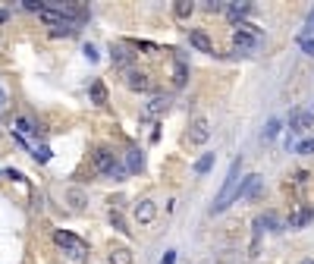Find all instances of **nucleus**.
Instances as JSON below:
<instances>
[{"instance_id": "obj_22", "label": "nucleus", "mask_w": 314, "mask_h": 264, "mask_svg": "<svg viewBox=\"0 0 314 264\" xmlns=\"http://www.w3.org/2000/svg\"><path fill=\"white\" fill-rule=\"evenodd\" d=\"M276 136H280V120H270L264 129V139H276Z\"/></svg>"}, {"instance_id": "obj_2", "label": "nucleus", "mask_w": 314, "mask_h": 264, "mask_svg": "<svg viewBox=\"0 0 314 264\" xmlns=\"http://www.w3.org/2000/svg\"><path fill=\"white\" fill-rule=\"evenodd\" d=\"M53 242H57V245H60V249H63L72 261H82V258L88 255V245H85L79 236L66 233V230H53Z\"/></svg>"}, {"instance_id": "obj_33", "label": "nucleus", "mask_w": 314, "mask_h": 264, "mask_svg": "<svg viewBox=\"0 0 314 264\" xmlns=\"http://www.w3.org/2000/svg\"><path fill=\"white\" fill-rule=\"evenodd\" d=\"M311 29H314V13H311Z\"/></svg>"}, {"instance_id": "obj_23", "label": "nucleus", "mask_w": 314, "mask_h": 264, "mask_svg": "<svg viewBox=\"0 0 314 264\" xmlns=\"http://www.w3.org/2000/svg\"><path fill=\"white\" fill-rule=\"evenodd\" d=\"M205 10H208V13H226V4H220V0H208Z\"/></svg>"}, {"instance_id": "obj_28", "label": "nucleus", "mask_w": 314, "mask_h": 264, "mask_svg": "<svg viewBox=\"0 0 314 264\" xmlns=\"http://www.w3.org/2000/svg\"><path fill=\"white\" fill-rule=\"evenodd\" d=\"M72 32H76L72 25H63V29H50V35H53V38H60V35H72Z\"/></svg>"}, {"instance_id": "obj_8", "label": "nucleus", "mask_w": 314, "mask_h": 264, "mask_svg": "<svg viewBox=\"0 0 314 264\" xmlns=\"http://www.w3.org/2000/svg\"><path fill=\"white\" fill-rule=\"evenodd\" d=\"M189 44L198 47L201 54H214V41L208 38V32H201V29H192V32H189Z\"/></svg>"}, {"instance_id": "obj_17", "label": "nucleus", "mask_w": 314, "mask_h": 264, "mask_svg": "<svg viewBox=\"0 0 314 264\" xmlns=\"http://www.w3.org/2000/svg\"><path fill=\"white\" fill-rule=\"evenodd\" d=\"M110 264H132V252L129 249H113L110 252Z\"/></svg>"}, {"instance_id": "obj_18", "label": "nucleus", "mask_w": 314, "mask_h": 264, "mask_svg": "<svg viewBox=\"0 0 314 264\" xmlns=\"http://www.w3.org/2000/svg\"><path fill=\"white\" fill-rule=\"evenodd\" d=\"M91 101H95V104H107V88H104V82H91Z\"/></svg>"}, {"instance_id": "obj_1", "label": "nucleus", "mask_w": 314, "mask_h": 264, "mask_svg": "<svg viewBox=\"0 0 314 264\" xmlns=\"http://www.w3.org/2000/svg\"><path fill=\"white\" fill-rule=\"evenodd\" d=\"M239 161H233V167H230V176H226V182H223V189H220V195H217V201H214V207H211V214H220V211H226V204H230V198H236V189H239Z\"/></svg>"}, {"instance_id": "obj_31", "label": "nucleus", "mask_w": 314, "mask_h": 264, "mask_svg": "<svg viewBox=\"0 0 314 264\" xmlns=\"http://www.w3.org/2000/svg\"><path fill=\"white\" fill-rule=\"evenodd\" d=\"M0 22H7V10H0Z\"/></svg>"}, {"instance_id": "obj_7", "label": "nucleus", "mask_w": 314, "mask_h": 264, "mask_svg": "<svg viewBox=\"0 0 314 264\" xmlns=\"http://www.w3.org/2000/svg\"><path fill=\"white\" fill-rule=\"evenodd\" d=\"M110 57H113V66H120V69H126V72H129V66H132V60H135L132 47H126V44H113Z\"/></svg>"}, {"instance_id": "obj_15", "label": "nucleus", "mask_w": 314, "mask_h": 264, "mask_svg": "<svg viewBox=\"0 0 314 264\" xmlns=\"http://www.w3.org/2000/svg\"><path fill=\"white\" fill-rule=\"evenodd\" d=\"M110 223H113V230H120V233H132V230H129V226H126V217H123V211H117V207H110Z\"/></svg>"}, {"instance_id": "obj_19", "label": "nucleus", "mask_w": 314, "mask_h": 264, "mask_svg": "<svg viewBox=\"0 0 314 264\" xmlns=\"http://www.w3.org/2000/svg\"><path fill=\"white\" fill-rule=\"evenodd\" d=\"M211 167H214V154H201V157L195 161V173H198V176H205Z\"/></svg>"}, {"instance_id": "obj_14", "label": "nucleus", "mask_w": 314, "mask_h": 264, "mask_svg": "<svg viewBox=\"0 0 314 264\" xmlns=\"http://www.w3.org/2000/svg\"><path fill=\"white\" fill-rule=\"evenodd\" d=\"M311 217H314V207H302V211H295V214L289 217V226H305Z\"/></svg>"}, {"instance_id": "obj_12", "label": "nucleus", "mask_w": 314, "mask_h": 264, "mask_svg": "<svg viewBox=\"0 0 314 264\" xmlns=\"http://www.w3.org/2000/svg\"><path fill=\"white\" fill-rule=\"evenodd\" d=\"M233 44H236L239 50H251V47L258 44V38H254L251 32H242V29H236V32H233Z\"/></svg>"}, {"instance_id": "obj_6", "label": "nucleus", "mask_w": 314, "mask_h": 264, "mask_svg": "<svg viewBox=\"0 0 314 264\" xmlns=\"http://www.w3.org/2000/svg\"><path fill=\"white\" fill-rule=\"evenodd\" d=\"M289 129H295V132L314 129V113H308V110H292V113H289Z\"/></svg>"}, {"instance_id": "obj_26", "label": "nucleus", "mask_w": 314, "mask_h": 264, "mask_svg": "<svg viewBox=\"0 0 314 264\" xmlns=\"http://www.w3.org/2000/svg\"><path fill=\"white\" fill-rule=\"evenodd\" d=\"M299 44H302V50H305V54H311V57H314V41H311V38H299Z\"/></svg>"}, {"instance_id": "obj_25", "label": "nucleus", "mask_w": 314, "mask_h": 264, "mask_svg": "<svg viewBox=\"0 0 314 264\" xmlns=\"http://www.w3.org/2000/svg\"><path fill=\"white\" fill-rule=\"evenodd\" d=\"M299 154H314V139H305L299 145Z\"/></svg>"}, {"instance_id": "obj_3", "label": "nucleus", "mask_w": 314, "mask_h": 264, "mask_svg": "<svg viewBox=\"0 0 314 264\" xmlns=\"http://www.w3.org/2000/svg\"><path fill=\"white\" fill-rule=\"evenodd\" d=\"M95 167L101 170V173H107V176H126V170L120 167V161H117V154H113V151H110V148H98L95 151Z\"/></svg>"}, {"instance_id": "obj_27", "label": "nucleus", "mask_w": 314, "mask_h": 264, "mask_svg": "<svg viewBox=\"0 0 314 264\" xmlns=\"http://www.w3.org/2000/svg\"><path fill=\"white\" fill-rule=\"evenodd\" d=\"M35 161H41V164L50 161V151H47V148H35Z\"/></svg>"}, {"instance_id": "obj_30", "label": "nucleus", "mask_w": 314, "mask_h": 264, "mask_svg": "<svg viewBox=\"0 0 314 264\" xmlns=\"http://www.w3.org/2000/svg\"><path fill=\"white\" fill-rule=\"evenodd\" d=\"M176 261V252H167V255H163V264H173Z\"/></svg>"}, {"instance_id": "obj_5", "label": "nucleus", "mask_w": 314, "mask_h": 264, "mask_svg": "<svg viewBox=\"0 0 314 264\" xmlns=\"http://www.w3.org/2000/svg\"><path fill=\"white\" fill-rule=\"evenodd\" d=\"M126 85L132 88V91H151V88H154L151 75H148V72H138V69H129V72H126Z\"/></svg>"}, {"instance_id": "obj_10", "label": "nucleus", "mask_w": 314, "mask_h": 264, "mask_svg": "<svg viewBox=\"0 0 314 264\" xmlns=\"http://www.w3.org/2000/svg\"><path fill=\"white\" fill-rule=\"evenodd\" d=\"M170 110V98H167V94H157V98H151V104H148L145 107V117H163V113H167Z\"/></svg>"}, {"instance_id": "obj_13", "label": "nucleus", "mask_w": 314, "mask_h": 264, "mask_svg": "<svg viewBox=\"0 0 314 264\" xmlns=\"http://www.w3.org/2000/svg\"><path fill=\"white\" fill-rule=\"evenodd\" d=\"M251 13V4H226V16L233 22H242V16Z\"/></svg>"}, {"instance_id": "obj_20", "label": "nucleus", "mask_w": 314, "mask_h": 264, "mask_svg": "<svg viewBox=\"0 0 314 264\" xmlns=\"http://www.w3.org/2000/svg\"><path fill=\"white\" fill-rule=\"evenodd\" d=\"M192 10H195V7H192V4H186V0H182V4H176V7H173L176 19H189V16H192Z\"/></svg>"}, {"instance_id": "obj_24", "label": "nucleus", "mask_w": 314, "mask_h": 264, "mask_svg": "<svg viewBox=\"0 0 314 264\" xmlns=\"http://www.w3.org/2000/svg\"><path fill=\"white\" fill-rule=\"evenodd\" d=\"M16 126H19V132H22V136H32V132H38V129H32V123H28L25 117H19V120H16Z\"/></svg>"}, {"instance_id": "obj_11", "label": "nucleus", "mask_w": 314, "mask_h": 264, "mask_svg": "<svg viewBox=\"0 0 314 264\" xmlns=\"http://www.w3.org/2000/svg\"><path fill=\"white\" fill-rule=\"evenodd\" d=\"M66 201H69V207H72V211H82V207L88 204V195L82 192L79 186H72V189H66Z\"/></svg>"}, {"instance_id": "obj_29", "label": "nucleus", "mask_w": 314, "mask_h": 264, "mask_svg": "<svg viewBox=\"0 0 314 264\" xmlns=\"http://www.w3.org/2000/svg\"><path fill=\"white\" fill-rule=\"evenodd\" d=\"M85 57H88V60H98V50H95V44H85Z\"/></svg>"}, {"instance_id": "obj_32", "label": "nucleus", "mask_w": 314, "mask_h": 264, "mask_svg": "<svg viewBox=\"0 0 314 264\" xmlns=\"http://www.w3.org/2000/svg\"><path fill=\"white\" fill-rule=\"evenodd\" d=\"M299 264H314V258H302V261H299Z\"/></svg>"}, {"instance_id": "obj_4", "label": "nucleus", "mask_w": 314, "mask_h": 264, "mask_svg": "<svg viewBox=\"0 0 314 264\" xmlns=\"http://www.w3.org/2000/svg\"><path fill=\"white\" fill-rule=\"evenodd\" d=\"M208 139H211V123H208L205 117H195V120H192V129H189V142L205 145Z\"/></svg>"}, {"instance_id": "obj_34", "label": "nucleus", "mask_w": 314, "mask_h": 264, "mask_svg": "<svg viewBox=\"0 0 314 264\" xmlns=\"http://www.w3.org/2000/svg\"><path fill=\"white\" fill-rule=\"evenodd\" d=\"M0 139H4V132H0Z\"/></svg>"}, {"instance_id": "obj_21", "label": "nucleus", "mask_w": 314, "mask_h": 264, "mask_svg": "<svg viewBox=\"0 0 314 264\" xmlns=\"http://www.w3.org/2000/svg\"><path fill=\"white\" fill-rule=\"evenodd\" d=\"M126 161H129V170H141V151H129V154H126Z\"/></svg>"}, {"instance_id": "obj_16", "label": "nucleus", "mask_w": 314, "mask_h": 264, "mask_svg": "<svg viewBox=\"0 0 314 264\" xmlns=\"http://www.w3.org/2000/svg\"><path fill=\"white\" fill-rule=\"evenodd\" d=\"M186 79H189V69H186V63H182V60H176V69H173V85H176V88H182V85H186Z\"/></svg>"}, {"instance_id": "obj_9", "label": "nucleus", "mask_w": 314, "mask_h": 264, "mask_svg": "<svg viewBox=\"0 0 314 264\" xmlns=\"http://www.w3.org/2000/svg\"><path fill=\"white\" fill-rule=\"evenodd\" d=\"M154 217H157V204H154L151 198H145V201L135 204V220H138V223H151Z\"/></svg>"}]
</instances>
